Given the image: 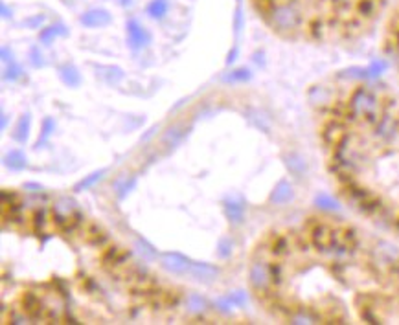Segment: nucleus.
<instances>
[{"instance_id":"obj_1","label":"nucleus","mask_w":399,"mask_h":325,"mask_svg":"<svg viewBox=\"0 0 399 325\" xmlns=\"http://www.w3.org/2000/svg\"><path fill=\"white\" fill-rule=\"evenodd\" d=\"M386 4L388 0H254L258 13L280 35L315 42L359 37Z\"/></svg>"},{"instance_id":"obj_2","label":"nucleus","mask_w":399,"mask_h":325,"mask_svg":"<svg viewBox=\"0 0 399 325\" xmlns=\"http://www.w3.org/2000/svg\"><path fill=\"white\" fill-rule=\"evenodd\" d=\"M250 285L258 290V294H265L271 289V272H269V263L265 261H256L250 268Z\"/></svg>"},{"instance_id":"obj_3","label":"nucleus","mask_w":399,"mask_h":325,"mask_svg":"<svg viewBox=\"0 0 399 325\" xmlns=\"http://www.w3.org/2000/svg\"><path fill=\"white\" fill-rule=\"evenodd\" d=\"M190 263L192 261L184 257L182 254H177V252H167V254L162 255V266L171 272V274H179V276H186L188 268H190Z\"/></svg>"},{"instance_id":"obj_4","label":"nucleus","mask_w":399,"mask_h":325,"mask_svg":"<svg viewBox=\"0 0 399 325\" xmlns=\"http://www.w3.org/2000/svg\"><path fill=\"white\" fill-rule=\"evenodd\" d=\"M127 37H129V46H131L132 50H142L144 46H147L149 41H151V35L137 21L127 22Z\"/></svg>"},{"instance_id":"obj_5","label":"nucleus","mask_w":399,"mask_h":325,"mask_svg":"<svg viewBox=\"0 0 399 325\" xmlns=\"http://www.w3.org/2000/svg\"><path fill=\"white\" fill-rule=\"evenodd\" d=\"M186 276H192L193 280L197 281H213L215 278L219 276V268L212 266V264H206V263H195L192 261L190 263V268H188V274Z\"/></svg>"},{"instance_id":"obj_6","label":"nucleus","mask_w":399,"mask_h":325,"mask_svg":"<svg viewBox=\"0 0 399 325\" xmlns=\"http://www.w3.org/2000/svg\"><path fill=\"white\" fill-rule=\"evenodd\" d=\"M386 44H388V50L397 56L399 59V4L395 8L394 15L390 17L388 26H386Z\"/></svg>"},{"instance_id":"obj_7","label":"nucleus","mask_w":399,"mask_h":325,"mask_svg":"<svg viewBox=\"0 0 399 325\" xmlns=\"http://www.w3.org/2000/svg\"><path fill=\"white\" fill-rule=\"evenodd\" d=\"M223 211L232 224H241L245 219V202L241 198H227L223 202Z\"/></svg>"},{"instance_id":"obj_8","label":"nucleus","mask_w":399,"mask_h":325,"mask_svg":"<svg viewBox=\"0 0 399 325\" xmlns=\"http://www.w3.org/2000/svg\"><path fill=\"white\" fill-rule=\"evenodd\" d=\"M111 22V13L105 10H92L86 11L85 15L81 17V24H85L86 28H101Z\"/></svg>"},{"instance_id":"obj_9","label":"nucleus","mask_w":399,"mask_h":325,"mask_svg":"<svg viewBox=\"0 0 399 325\" xmlns=\"http://www.w3.org/2000/svg\"><path fill=\"white\" fill-rule=\"evenodd\" d=\"M127 261H129V252L118 248V246L109 248L103 255V263L107 266H123V264H127Z\"/></svg>"},{"instance_id":"obj_10","label":"nucleus","mask_w":399,"mask_h":325,"mask_svg":"<svg viewBox=\"0 0 399 325\" xmlns=\"http://www.w3.org/2000/svg\"><path fill=\"white\" fill-rule=\"evenodd\" d=\"M245 303H247V294L241 292V290L232 292V294H228V296H225V298H221V300H217V307L223 312H228L232 307H243Z\"/></svg>"},{"instance_id":"obj_11","label":"nucleus","mask_w":399,"mask_h":325,"mask_svg":"<svg viewBox=\"0 0 399 325\" xmlns=\"http://www.w3.org/2000/svg\"><path fill=\"white\" fill-rule=\"evenodd\" d=\"M59 77H61V81L65 83L66 87L76 88V87H79V85H81V74L77 72L76 66H72V65H63V66H61V68H59Z\"/></svg>"},{"instance_id":"obj_12","label":"nucleus","mask_w":399,"mask_h":325,"mask_svg":"<svg viewBox=\"0 0 399 325\" xmlns=\"http://www.w3.org/2000/svg\"><path fill=\"white\" fill-rule=\"evenodd\" d=\"M4 166L11 171H22L28 168V158L22 151H11L4 156Z\"/></svg>"},{"instance_id":"obj_13","label":"nucleus","mask_w":399,"mask_h":325,"mask_svg":"<svg viewBox=\"0 0 399 325\" xmlns=\"http://www.w3.org/2000/svg\"><path fill=\"white\" fill-rule=\"evenodd\" d=\"M30 123H31L30 114L20 116V120L17 122V125H15V131H13V140H15V142L26 143V140H28V134H30Z\"/></svg>"},{"instance_id":"obj_14","label":"nucleus","mask_w":399,"mask_h":325,"mask_svg":"<svg viewBox=\"0 0 399 325\" xmlns=\"http://www.w3.org/2000/svg\"><path fill=\"white\" fill-rule=\"evenodd\" d=\"M85 239L88 244H94V246H100L107 241V234L105 230L100 228L98 224H88L85 232Z\"/></svg>"},{"instance_id":"obj_15","label":"nucleus","mask_w":399,"mask_h":325,"mask_svg":"<svg viewBox=\"0 0 399 325\" xmlns=\"http://www.w3.org/2000/svg\"><path fill=\"white\" fill-rule=\"evenodd\" d=\"M22 305H24V310L30 316H37L40 314V309H42V303H40L39 296L35 292H26L22 296Z\"/></svg>"},{"instance_id":"obj_16","label":"nucleus","mask_w":399,"mask_h":325,"mask_svg":"<svg viewBox=\"0 0 399 325\" xmlns=\"http://www.w3.org/2000/svg\"><path fill=\"white\" fill-rule=\"evenodd\" d=\"M68 31L63 24H54V26H48L45 30L40 31V42L42 44H52V41L59 35H66Z\"/></svg>"},{"instance_id":"obj_17","label":"nucleus","mask_w":399,"mask_h":325,"mask_svg":"<svg viewBox=\"0 0 399 325\" xmlns=\"http://www.w3.org/2000/svg\"><path fill=\"white\" fill-rule=\"evenodd\" d=\"M98 76H100L101 79H105L107 83L114 85V83H118L121 77H123V72H121V68H118V66H101L100 72H98Z\"/></svg>"},{"instance_id":"obj_18","label":"nucleus","mask_w":399,"mask_h":325,"mask_svg":"<svg viewBox=\"0 0 399 325\" xmlns=\"http://www.w3.org/2000/svg\"><path fill=\"white\" fill-rule=\"evenodd\" d=\"M291 195H293V191H291V186H289L285 180H282V182L276 186V189H274V193H273V202H276V204H282V202H285V200H289L291 198Z\"/></svg>"},{"instance_id":"obj_19","label":"nucleus","mask_w":399,"mask_h":325,"mask_svg":"<svg viewBox=\"0 0 399 325\" xmlns=\"http://www.w3.org/2000/svg\"><path fill=\"white\" fill-rule=\"evenodd\" d=\"M56 131V122L52 120V118H45V122H42V129H40V136L35 143V149H39L40 145H45L46 140L52 136V132Z\"/></svg>"},{"instance_id":"obj_20","label":"nucleus","mask_w":399,"mask_h":325,"mask_svg":"<svg viewBox=\"0 0 399 325\" xmlns=\"http://www.w3.org/2000/svg\"><path fill=\"white\" fill-rule=\"evenodd\" d=\"M103 175H105V169H101V171H96V173L88 175V177H85L83 180H79V182L74 186V191H83V189L92 188V186H94L98 180H101V178H103Z\"/></svg>"},{"instance_id":"obj_21","label":"nucleus","mask_w":399,"mask_h":325,"mask_svg":"<svg viewBox=\"0 0 399 325\" xmlns=\"http://www.w3.org/2000/svg\"><path fill=\"white\" fill-rule=\"evenodd\" d=\"M147 13L153 19H162L167 13V0H153L151 4L147 6Z\"/></svg>"},{"instance_id":"obj_22","label":"nucleus","mask_w":399,"mask_h":325,"mask_svg":"<svg viewBox=\"0 0 399 325\" xmlns=\"http://www.w3.org/2000/svg\"><path fill=\"white\" fill-rule=\"evenodd\" d=\"M22 74H24V72H22V66L17 65L15 61H11L4 72V79L6 81H17V79L22 77Z\"/></svg>"},{"instance_id":"obj_23","label":"nucleus","mask_w":399,"mask_h":325,"mask_svg":"<svg viewBox=\"0 0 399 325\" xmlns=\"http://www.w3.org/2000/svg\"><path fill=\"white\" fill-rule=\"evenodd\" d=\"M247 79H250V72L245 70V68H239V70H234V72H230V74H227V76L223 77V81H227V83L247 81Z\"/></svg>"},{"instance_id":"obj_24","label":"nucleus","mask_w":399,"mask_h":325,"mask_svg":"<svg viewBox=\"0 0 399 325\" xmlns=\"http://www.w3.org/2000/svg\"><path fill=\"white\" fill-rule=\"evenodd\" d=\"M188 307H190L192 312H201V310L206 309V301L202 300L199 294H192L188 298Z\"/></svg>"},{"instance_id":"obj_25","label":"nucleus","mask_w":399,"mask_h":325,"mask_svg":"<svg viewBox=\"0 0 399 325\" xmlns=\"http://www.w3.org/2000/svg\"><path fill=\"white\" fill-rule=\"evenodd\" d=\"M217 254H219V257H223V259H227L228 255L232 254V241H230V239L223 237L221 241H219V244H217Z\"/></svg>"},{"instance_id":"obj_26","label":"nucleus","mask_w":399,"mask_h":325,"mask_svg":"<svg viewBox=\"0 0 399 325\" xmlns=\"http://www.w3.org/2000/svg\"><path fill=\"white\" fill-rule=\"evenodd\" d=\"M137 246H138V248H140L142 254H146L147 257H151V259H153V257H157V255H158L157 250L153 248V246H151V244H149V243H147V241H144V239H138V241H137Z\"/></svg>"},{"instance_id":"obj_27","label":"nucleus","mask_w":399,"mask_h":325,"mask_svg":"<svg viewBox=\"0 0 399 325\" xmlns=\"http://www.w3.org/2000/svg\"><path fill=\"white\" fill-rule=\"evenodd\" d=\"M30 63L33 68L45 66V59H42V53L39 51V48H31L30 50Z\"/></svg>"},{"instance_id":"obj_28","label":"nucleus","mask_w":399,"mask_h":325,"mask_svg":"<svg viewBox=\"0 0 399 325\" xmlns=\"http://www.w3.org/2000/svg\"><path fill=\"white\" fill-rule=\"evenodd\" d=\"M135 184H137V178H131V180H125V184L123 186H120V189H118V197L123 198L129 191H131L132 188H135Z\"/></svg>"},{"instance_id":"obj_29","label":"nucleus","mask_w":399,"mask_h":325,"mask_svg":"<svg viewBox=\"0 0 399 325\" xmlns=\"http://www.w3.org/2000/svg\"><path fill=\"white\" fill-rule=\"evenodd\" d=\"M33 223H35V230L39 232L42 226H45L46 219H45V209H40V211H37L35 215H33Z\"/></svg>"},{"instance_id":"obj_30","label":"nucleus","mask_w":399,"mask_h":325,"mask_svg":"<svg viewBox=\"0 0 399 325\" xmlns=\"http://www.w3.org/2000/svg\"><path fill=\"white\" fill-rule=\"evenodd\" d=\"M319 206H322V208H326V209H337V204L331 200V198H328V197H319Z\"/></svg>"},{"instance_id":"obj_31","label":"nucleus","mask_w":399,"mask_h":325,"mask_svg":"<svg viewBox=\"0 0 399 325\" xmlns=\"http://www.w3.org/2000/svg\"><path fill=\"white\" fill-rule=\"evenodd\" d=\"M42 21H45V17L42 15L31 17V19L26 21V26H30V28H39V24H42Z\"/></svg>"},{"instance_id":"obj_32","label":"nucleus","mask_w":399,"mask_h":325,"mask_svg":"<svg viewBox=\"0 0 399 325\" xmlns=\"http://www.w3.org/2000/svg\"><path fill=\"white\" fill-rule=\"evenodd\" d=\"M26 189H28V191H30V193H40V191H42V186H40V184H35V182H28L24 186Z\"/></svg>"},{"instance_id":"obj_33","label":"nucleus","mask_w":399,"mask_h":325,"mask_svg":"<svg viewBox=\"0 0 399 325\" xmlns=\"http://www.w3.org/2000/svg\"><path fill=\"white\" fill-rule=\"evenodd\" d=\"M2 59H4L6 63H10V61H13V53L10 51V48H2Z\"/></svg>"},{"instance_id":"obj_34","label":"nucleus","mask_w":399,"mask_h":325,"mask_svg":"<svg viewBox=\"0 0 399 325\" xmlns=\"http://www.w3.org/2000/svg\"><path fill=\"white\" fill-rule=\"evenodd\" d=\"M0 120H2V129L8 127V116H6V112H2V118H0Z\"/></svg>"},{"instance_id":"obj_35","label":"nucleus","mask_w":399,"mask_h":325,"mask_svg":"<svg viewBox=\"0 0 399 325\" xmlns=\"http://www.w3.org/2000/svg\"><path fill=\"white\" fill-rule=\"evenodd\" d=\"M2 15L10 17V10H8V6H6V4H2Z\"/></svg>"},{"instance_id":"obj_36","label":"nucleus","mask_w":399,"mask_h":325,"mask_svg":"<svg viewBox=\"0 0 399 325\" xmlns=\"http://www.w3.org/2000/svg\"><path fill=\"white\" fill-rule=\"evenodd\" d=\"M127 2H131V0H120V4H123V6H125Z\"/></svg>"}]
</instances>
